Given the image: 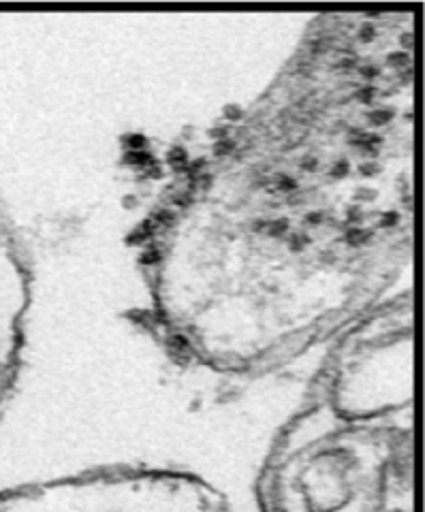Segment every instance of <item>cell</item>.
I'll list each match as a JSON object with an SVG mask.
<instances>
[{
    "label": "cell",
    "instance_id": "1",
    "mask_svg": "<svg viewBox=\"0 0 425 512\" xmlns=\"http://www.w3.org/2000/svg\"><path fill=\"white\" fill-rule=\"evenodd\" d=\"M383 440L349 436L280 466L265 489L270 512H413L411 476L389 470Z\"/></svg>",
    "mask_w": 425,
    "mask_h": 512
}]
</instances>
